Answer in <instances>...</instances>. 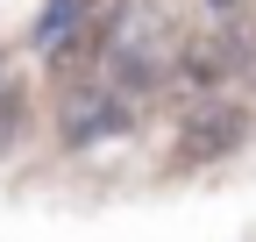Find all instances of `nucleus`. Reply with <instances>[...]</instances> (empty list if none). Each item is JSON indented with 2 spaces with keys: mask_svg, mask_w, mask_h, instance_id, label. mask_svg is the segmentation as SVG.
Wrapping results in <instances>:
<instances>
[{
  "mask_svg": "<svg viewBox=\"0 0 256 242\" xmlns=\"http://www.w3.org/2000/svg\"><path fill=\"white\" fill-rule=\"evenodd\" d=\"M14 136H22V93L0 86V150H14Z\"/></svg>",
  "mask_w": 256,
  "mask_h": 242,
  "instance_id": "4",
  "label": "nucleus"
},
{
  "mask_svg": "<svg viewBox=\"0 0 256 242\" xmlns=\"http://www.w3.org/2000/svg\"><path fill=\"white\" fill-rule=\"evenodd\" d=\"M57 121H64V142H107V136L136 128V100H128L114 78H92V86H72V93H64Z\"/></svg>",
  "mask_w": 256,
  "mask_h": 242,
  "instance_id": "3",
  "label": "nucleus"
},
{
  "mask_svg": "<svg viewBox=\"0 0 256 242\" xmlns=\"http://www.w3.org/2000/svg\"><path fill=\"white\" fill-rule=\"evenodd\" d=\"M178 50H185V36L171 28L164 8H121L114 36H107V78L121 93H150L156 78L178 72Z\"/></svg>",
  "mask_w": 256,
  "mask_h": 242,
  "instance_id": "1",
  "label": "nucleus"
},
{
  "mask_svg": "<svg viewBox=\"0 0 256 242\" xmlns=\"http://www.w3.org/2000/svg\"><path fill=\"white\" fill-rule=\"evenodd\" d=\"M249 142V107L235 100H200L178 121V164H220Z\"/></svg>",
  "mask_w": 256,
  "mask_h": 242,
  "instance_id": "2",
  "label": "nucleus"
}]
</instances>
